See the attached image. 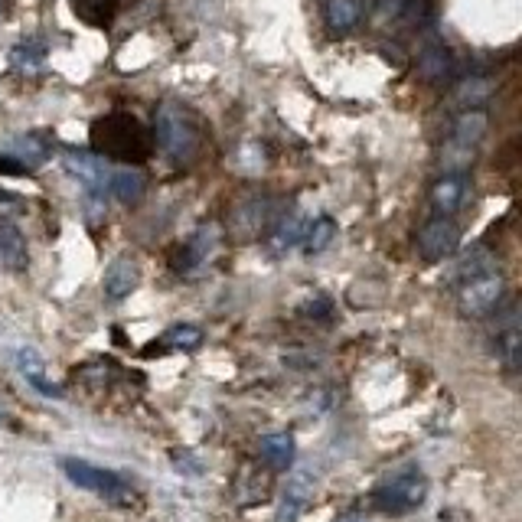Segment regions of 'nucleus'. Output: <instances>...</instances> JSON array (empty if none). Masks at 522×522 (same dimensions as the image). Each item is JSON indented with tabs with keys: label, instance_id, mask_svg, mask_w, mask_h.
Returning <instances> with one entry per match:
<instances>
[{
	"label": "nucleus",
	"instance_id": "obj_9",
	"mask_svg": "<svg viewBox=\"0 0 522 522\" xmlns=\"http://www.w3.org/2000/svg\"><path fill=\"white\" fill-rule=\"evenodd\" d=\"M141 284V268L134 258H115L105 271V294L108 301H124Z\"/></svg>",
	"mask_w": 522,
	"mask_h": 522
},
{
	"label": "nucleus",
	"instance_id": "obj_27",
	"mask_svg": "<svg viewBox=\"0 0 522 522\" xmlns=\"http://www.w3.org/2000/svg\"><path fill=\"white\" fill-rule=\"evenodd\" d=\"M17 154L23 157V160H33V164H36V160H43L46 157V141L43 138H36V134H27V138H20L17 144Z\"/></svg>",
	"mask_w": 522,
	"mask_h": 522
},
{
	"label": "nucleus",
	"instance_id": "obj_30",
	"mask_svg": "<svg viewBox=\"0 0 522 522\" xmlns=\"http://www.w3.org/2000/svg\"><path fill=\"white\" fill-rule=\"evenodd\" d=\"M337 522H366L363 516H356V513H350V516H340Z\"/></svg>",
	"mask_w": 522,
	"mask_h": 522
},
{
	"label": "nucleus",
	"instance_id": "obj_24",
	"mask_svg": "<svg viewBox=\"0 0 522 522\" xmlns=\"http://www.w3.org/2000/svg\"><path fill=\"white\" fill-rule=\"evenodd\" d=\"M164 340H167L170 346H177V350H196V346L203 343V330L193 327V323H177V327L167 330Z\"/></svg>",
	"mask_w": 522,
	"mask_h": 522
},
{
	"label": "nucleus",
	"instance_id": "obj_21",
	"mask_svg": "<svg viewBox=\"0 0 522 522\" xmlns=\"http://www.w3.org/2000/svg\"><path fill=\"white\" fill-rule=\"evenodd\" d=\"M418 69H421V76H425L428 82H441L447 72H451V56H447L444 46L431 43L425 53L418 56Z\"/></svg>",
	"mask_w": 522,
	"mask_h": 522
},
{
	"label": "nucleus",
	"instance_id": "obj_20",
	"mask_svg": "<svg viewBox=\"0 0 522 522\" xmlns=\"http://www.w3.org/2000/svg\"><path fill=\"white\" fill-rule=\"evenodd\" d=\"M337 222H333L330 216H320L314 222H307V232H304V252L307 255H323L327 248L333 245V239H337Z\"/></svg>",
	"mask_w": 522,
	"mask_h": 522
},
{
	"label": "nucleus",
	"instance_id": "obj_5",
	"mask_svg": "<svg viewBox=\"0 0 522 522\" xmlns=\"http://www.w3.org/2000/svg\"><path fill=\"white\" fill-rule=\"evenodd\" d=\"M503 291H506V281L496 268L483 271V275L470 278L461 284V294H457V304H461V314L464 317H490L496 307L503 301Z\"/></svg>",
	"mask_w": 522,
	"mask_h": 522
},
{
	"label": "nucleus",
	"instance_id": "obj_22",
	"mask_svg": "<svg viewBox=\"0 0 522 522\" xmlns=\"http://www.w3.org/2000/svg\"><path fill=\"white\" fill-rule=\"evenodd\" d=\"M490 268H496V261H493V255L487 252V248H470V252L457 261V268H454V275H457V281H470V278H477V275H483V271H490Z\"/></svg>",
	"mask_w": 522,
	"mask_h": 522
},
{
	"label": "nucleus",
	"instance_id": "obj_26",
	"mask_svg": "<svg viewBox=\"0 0 522 522\" xmlns=\"http://www.w3.org/2000/svg\"><path fill=\"white\" fill-rule=\"evenodd\" d=\"M284 496L304 506V503L310 500V496H314V477H310L307 470H301V474H294V477L288 480V493H284Z\"/></svg>",
	"mask_w": 522,
	"mask_h": 522
},
{
	"label": "nucleus",
	"instance_id": "obj_13",
	"mask_svg": "<svg viewBox=\"0 0 522 522\" xmlns=\"http://www.w3.org/2000/svg\"><path fill=\"white\" fill-rule=\"evenodd\" d=\"M27 239L14 222H0V265L10 271H23L27 268Z\"/></svg>",
	"mask_w": 522,
	"mask_h": 522
},
{
	"label": "nucleus",
	"instance_id": "obj_16",
	"mask_svg": "<svg viewBox=\"0 0 522 522\" xmlns=\"http://www.w3.org/2000/svg\"><path fill=\"white\" fill-rule=\"evenodd\" d=\"M72 14L95 30H108L118 14V0H72Z\"/></svg>",
	"mask_w": 522,
	"mask_h": 522
},
{
	"label": "nucleus",
	"instance_id": "obj_29",
	"mask_svg": "<svg viewBox=\"0 0 522 522\" xmlns=\"http://www.w3.org/2000/svg\"><path fill=\"white\" fill-rule=\"evenodd\" d=\"M379 10L382 17H399L405 10V0H379Z\"/></svg>",
	"mask_w": 522,
	"mask_h": 522
},
{
	"label": "nucleus",
	"instance_id": "obj_28",
	"mask_svg": "<svg viewBox=\"0 0 522 522\" xmlns=\"http://www.w3.org/2000/svg\"><path fill=\"white\" fill-rule=\"evenodd\" d=\"M301 513H304V506H301V503H294V500H288V496H284V503L278 506V516H275V522H297V519H301Z\"/></svg>",
	"mask_w": 522,
	"mask_h": 522
},
{
	"label": "nucleus",
	"instance_id": "obj_14",
	"mask_svg": "<svg viewBox=\"0 0 522 522\" xmlns=\"http://www.w3.org/2000/svg\"><path fill=\"white\" fill-rule=\"evenodd\" d=\"M219 245V229L216 226H200L193 235L190 242H186V252H183V271H193V268H203L209 258H213Z\"/></svg>",
	"mask_w": 522,
	"mask_h": 522
},
{
	"label": "nucleus",
	"instance_id": "obj_18",
	"mask_svg": "<svg viewBox=\"0 0 522 522\" xmlns=\"http://www.w3.org/2000/svg\"><path fill=\"white\" fill-rule=\"evenodd\" d=\"M359 14H363L359 0H327L323 4V20L333 33H350L359 23Z\"/></svg>",
	"mask_w": 522,
	"mask_h": 522
},
{
	"label": "nucleus",
	"instance_id": "obj_7",
	"mask_svg": "<svg viewBox=\"0 0 522 522\" xmlns=\"http://www.w3.org/2000/svg\"><path fill=\"white\" fill-rule=\"evenodd\" d=\"M457 245H461V229L454 226L451 219H431L421 226L418 232V252L425 261H444L457 252Z\"/></svg>",
	"mask_w": 522,
	"mask_h": 522
},
{
	"label": "nucleus",
	"instance_id": "obj_17",
	"mask_svg": "<svg viewBox=\"0 0 522 522\" xmlns=\"http://www.w3.org/2000/svg\"><path fill=\"white\" fill-rule=\"evenodd\" d=\"M493 95V82L490 79H461V85L454 89V105L461 111H483V105L490 102Z\"/></svg>",
	"mask_w": 522,
	"mask_h": 522
},
{
	"label": "nucleus",
	"instance_id": "obj_11",
	"mask_svg": "<svg viewBox=\"0 0 522 522\" xmlns=\"http://www.w3.org/2000/svg\"><path fill=\"white\" fill-rule=\"evenodd\" d=\"M17 369H20V376L27 379L30 385L40 395H46V399H59V385L49 379V372H46V363H43V356L30 350V346H23V350H17Z\"/></svg>",
	"mask_w": 522,
	"mask_h": 522
},
{
	"label": "nucleus",
	"instance_id": "obj_3",
	"mask_svg": "<svg viewBox=\"0 0 522 522\" xmlns=\"http://www.w3.org/2000/svg\"><path fill=\"white\" fill-rule=\"evenodd\" d=\"M154 138L160 144V151L173 160H186L196 151V128L190 115L180 105H160L157 108V124H154Z\"/></svg>",
	"mask_w": 522,
	"mask_h": 522
},
{
	"label": "nucleus",
	"instance_id": "obj_23",
	"mask_svg": "<svg viewBox=\"0 0 522 522\" xmlns=\"http://www.w3.org/2000/svg\"><path fill=\"white\" fill-rule=\"evenodd\" d=\"M304 232H307V222L301 216H288L278 226V232L271 235V248H275V252H288L297 242H304Z\"/></svg>",
	"mask_w": 522,
	"mask_h": 522
},
{
	"label": "nucleus",
	"instance_id": "obj_15",
	"mask_svg": "<svg viewBox=\"0 0 522 522\" xmlns=\"http://www.w3.org/2000/svg\"><path fill=\"white\" fill-rule=\"evenodd\" d=\"M108 193L115 196L118 203H124V206L141 203V196H144V177H141L138 170H131V167L111 170V177H108Z\"/></svg>",
	"mask_w": 522,
	"mask_h": 522
},
{
	"label": "nucleus",
	"instance_id": "obj_10",
	"mask_svg": "<svg viewBox=\"0 0 522 522\" xmlns=\"http://www.w3.org/2000/svg\"><path fill=\"white\" fill-rule=\"evenodd\" d=\"M487 128H490L487 111H461V115H457V121H454L451 141H447V144H454V147H461V151H474L477 154L480 141L487 138Z\"/></svg>",
	"mask_w": 522,
	"mask_h": 522
},
{
	"label": "nucleus",
	"instance_id": "obj_1",
	"mask_svg": "<svg viewBox=\"0 0 522 522\" xmlns=\"http://www.w3.org/2000/svg\"><path fill=\"white\" fill-rule=\"evenodd\" d=\"M92 144L98 154H105L111 160H147V154H151V134L128 111H115L108 118H98L92 128Z\"/></svg>",
	"mask_w": 522,
	"mask_h": 522
},
{
	"label": "nucleus",
	"instance_id": "obj_25",
	"mask_svg": "<svg viewBox=\"0 0 522 522\" xmlns=\"http://www.w3.org/2000/svg\"><path fill=\"white\" fill-rule=\"evenodd\" d=\"M43 59H46V46L40 40H27V43H20L14 49V62H17L20 69H27V72L40 69Z\"/></svg>",
	"mask_w": 522,
	"mask_h": 522
},
{
	"label": "nucleus",
	"instance_id": "obj_2",
	"mask_svg": "<svg viewBox=\"0 0 522 522\" xmlns=\"http://www.w3.org/2000/svg\"><path fill=\"white\" fill-rule=\"evenodd\" d=\"M62 470H66V477L76 483V487L89 490L95 496H102V500L115 503V506H128L131 503V487L128 480L115 470H102L89 461H79V457H66L62 461Z\"/></svg>",
	"mask_w": 522,
	"mask_h": 522
},
{
	"label": "nucleus",
	"instance_id": "obj_6",
	"mask_svg": "<svg viewBox=\"0 0 522 522\" xmlns=\"http://www.w3.org/2000/svg\"><path fill=\"white\" fill-rule=\"evenodd\" d=\"M493 353L503 363L506 372H516L522 363V323H519V301H509L496 314L493 330Z\"/></svg>",
	"mask_w": 522,
	"mask_h": 522
},
{
	"label": "nucleus",
	"instance_id": "obj_31",
	"mask_svg": "<svg viewBox=\"0 0 522 522\" xmlns=\"http://www.w3.org/2000/svg\"><path fill=\"white\" fill-rule=\"evenodd\" d=\"M0 425H7V412H4V405H0Z\"/></svg>",
	"mask_w": 522,
	"mask_h": 522
},
{
	"label": "nucleus",
	"instance_id": "obj_4",
	"mask_svg": "<svg viewBox=\"0 0 522 522\" xmlns=\"http://www.w3.org/2000/svg\"><path fill=\"white\" fill-rule=\"evenodd\" d=\"M425 496H428V477L421 470H408V474H395L385 480L372 500H376L382 513L402 516L425 503Z\"/></svg>",
	"mask_w": 522,
	"mask_h": 522
},
{
	"label": "nucleus",
	"instance_id": "obj_12",
	"mask_svg": "<svg viewBox=\"0 0 522 522\" xmlns=\"http://www.w3.org/2000/svg\"><path fill=\"white\" fill-rule=\"evenodd\" d=\"M467 200V177H461V173H444V177L434 183L431 190V206L438 209V216H451L457 213V209L464 206Z\"/></svg>",
	"mask_w": 522,
	"mask_h": 522
},
{
	"label": "nucleus",
	"instance_id": "obj_19",
	"mask_svg": "<svg viewBox=\"0 0 522 522\" xmlns=\"http://www.w3.org/2000/svg\"><path fill=\"white\" fill-rule=\"evenodd\" d=\"M261 457H265L268 467L288 470L294 464V438L291 434H268V438H261Z\"/></svg>",
	"mask_w": 522,
	"mask_h": 522
},
{
	"label": "nucleus",
	"instance_id": "obj_8",
	"mask_svg": "<svg viewBox=\"0 0 522 522\" xmlns=\"http://www.w3.org/2000/svg\"><path fill=\"white\" fill-rule=\"evenodd\" d=\"M66 170L72 177H79L85 183V190L92 196H105L108 193V177L111 170L105 167L102 157H92V154H69L66 157Z\"/></svg>",
	"mask_w": 522,
	"mask_h": 522
}]
</instances>
